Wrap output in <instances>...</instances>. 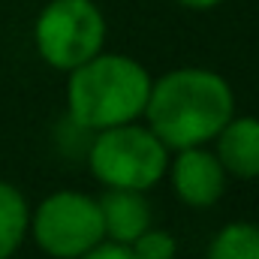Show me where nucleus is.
Listing matches in <instances>:
<instances>
[{"mask_svg": "<svg viewBox=\"0 0 259 259\" xmlns=\"http://www.w3.org/2000/svg\"><path fill=\"white\" fill-rule=\"evenodd\" d=\"M172 187L190 208H211L226 190V169L217 154L202 151V145L181 148L172 163Z\"/></svg>", "mask_w": 259, "mask_h": 259, "instance_id": "6", "label": "nucleus"}, {"mask_svg": "<svg viewBox=\"0 0 259 259\" xmlns=\"http://www.w3.org/2000/svg\"><path fill=\"white\" fill-rule=\"evenodd\" d=\"M130 250H133L136 259H175L178 244H175V238H172L169 232L148 226V229L130 244Z\"/></svg>", "mask_w": 259, "mask_h": 259, "instance_id": "11", "label": "nucleus"}, {"mask_svg": "<svg viewBox=\"0 0 259 259\" xmlns=\"http://www.w3.org/2000/svg\"><path fill=\"white\" fill-rule=\"evenodd\" d=\"M39 250L55 259H78L106 238L97 199L75 190H58L46 196L30 217Z\"/></svg>", "mask_w": 259, "mask_h": 259, "instance_id": "5", "label": "nucleus"}, {"mask_svg": "<svg viewBox=\"0 0 259 259\" xmlns=\"http://www.w3.org/2000/svg\"><path fill=\"white\" fill-rule=\"evenodd\" d=\"M181 6H187V9H214L217 3H223V0H178Z\"/></svg>", "mask_w": 259, "mask_h": 259, "instance_id": "13", "label": "nucleus"}, {"mask_svg": "<svg viewBox=\"0 0 259 259\" xmlns=\"http://www.w3.org/2000/svg\"><path fill=\"white\" fill-rule=\"evenodd\" d=\"M88 163L97 181L106 187L148 190L169 169V148L151 133V127L118 124L97 130V139L88 151Z\"/></svg>", "mask_w": 259, "mask_h": 259, "instance_id": "3", "label": "nucleus"}, {"mask_svg": "<svg viewBox=\"0 0 259 259\" xmlns=\"http://www.w3.org/2000/svg\"><path fill=\"white\" fill-rule=\"evenodd\" d=\"M30 229V208L12 184L0 181V259H9Z\"/></svg>", "mask_w": 259, "mask_h": 259, "instance_id": "9", "label": "nucleus"}, {"mask_svg": "<svg viewBox=\"0 0 259 259\" xmlns=\"http://www.w3.org/2000/svg\"><path fill=\"white\" fill-rule=\"evenodd\" d=\"M39 58L55 69H75L106 46V18L94 0H52L33 24Z\"/></svg>", "mask_w": 259, "mask_h": 259, "instance_id": "4", "label": "nucleus"}, {"mask_svg": "<svg viewBox=\"0 0 259 259\" xmlns=\"http://www.w3.org/2000/svg\"><path fill=\"white\" fill-rule=\"evenodd\" d=\"M235 112V97L220 72L184 66L151 81L145 118L166 148H193L211 142Z\"/></svg>", "mask_w": 259, "mask_h": 259, "instance_id": "1", "label": "nucleus"}, {"mask_svg": "<svg viewBox=\"0 0 259 259\" xmlns=\"http://www.w3.org/2000/svg\"><path fill=\"white\" fill-rule=\"evenodd\" d=\"M148 69L127 55H94L69 69L66 106L72 124L81 130H106L130 124L145 112L151 94Z\"/></svg>", "mask_w": 259, "mask_h": 259, "instance_id": "2", "label": "nucleus"}, {"mask_svg": "<svg viewBox=\"0 0 259 259\" xmlns=\"http://www.w3.org/2000/svg\"><path fill=\"white\" fill-rule=\"evenodd\" d=\"M78 259H136L133 256V250H130V244H118V241H100V244H94L88 253H81Z\"/></svg>", "mask_w": 259, "mask_h": 259, "instance_id": "12", "label": "nucleus"}, {"mask_svg": "<svg viewBox=\"0 0 259 259\" xmlns=\"http://www.w3.org/2000/svg\"><path fill=\"white\" fill-rule=\"evenodd\" d=\"M103 229L112 241L133 244L148 226H151V208L142 190H124V187H109L97 199Z\"/></svg>", "mask_w": 259, "mask_h": 259, "instance_id": "7", "label": "nucleus"}, {"mask_svg": "<svg viewBox=\"0 0 259 259\" xmlns=\"http://www.w3.org/2000/svg\"><path fill=\"white\" fill-rule=\"evenodd\" d=\"M208 259H259V226L244 220L223 226L208 247Z\"/></svg>", "mask_w": 259, "mask_h": 259, "instance_id": "10", "label": "nucleus"}, {"mask_svg": "<svg viewBox=\"0 0 259 259\" xmlns=\"http://www.w3.org/2000/svg\"><path fill=\"white\" fill-rule=\"evenodd\" d=\"M214 139L226 175L259 178V118H229Z\"/></svg>", "mask_w": 259, "mask_h": 259, "instance_id": "8", "label": "nucleus"}]
</instances>
